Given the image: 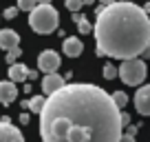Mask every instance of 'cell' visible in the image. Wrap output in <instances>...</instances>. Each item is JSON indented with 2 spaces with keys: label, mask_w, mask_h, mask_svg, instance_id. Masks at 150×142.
I'll return each mask as SVG.
<instances>
[{
  "label": "cell",
  "mask_w": 150,
  "mask_h": 142,
  "mask_svg": "<svg viewBox=\"0 0 150 142\" xmlns=\"http://www.w3.org/2000/svg\"><path fill=\"white\" fill-rule=\"evenodd\" d=\"M122 124H124V127H130V113L122 111Z\"/></svg>",
  "instance_id": "44dd1931"
},
{
  "label": "cell",
  "mask_w": 150,
  "mask_h": 142,
  "mask_svg": "<svg viewBox=\"0 0 150 142\" xmlns=\"http://www.w3.org/2000/svg\"><path fill=\"white\" fill-rule=\"evenodd\" d=\"M146 76H148V67H146V62L139 60V58L126 60L119 67V78H122L124 85H128V87H139L141 82L146 80Z\"/></svg>",
  "instance_id": "277c9868"
},
{
  "label": "cell",
  "mask_w": 150,
  "mask_h": 142,
  "mask_svg": "<svg viewBox=\"0 0 150 142\" xmlns=\"http://www.w3.org/2000/svg\"><path fill=\"white\" fill-rule=\"evenodd\" d=\"M126 129H128L126 133H128V136H132V138H135V136H137V131H139V127H137V124H130V127H126Z\"/></svg>",
  "instance_id": "7402d4cb"
},
{
  "label": "cell",
  "mask_w": 150,
  "mask_h": 142,
  "mask_svg": "<svg viewBox=\"0 0 150 142\" xmlns=\"http://www.w3.org/2000/svg\"><path fill=\"white\" fill-rule=\"evenodd\" d=\"M38 78V71H29V80H35Z\"/></svg>",
  "instance_id": "d4e9b609"
},
{
  "label": "cell",
  "mask_w": 150,
  "mask_h": 142,
  "mask_svg": "<svg viewBox=\"0 0 150 142\" xmlns=\"http://www.w3.org/2000/svg\"><path fill=\"white\" fill-rule=\"evenodd\" d=\"M102 73H104V78H106V80H115V78L119 76V69H115V67H112L110 62H108V65H104Z\"/></svg>",
  "instance_id": "9a60e30c"
},
{
  "label": "cell",
  "mask_w": 150,
  "mask_h": 142,
  "mask_svg": "<svg viewBox=\"0 0 150 142\" xmlns=\"http://www.w3.org/2000/svg\"><path fill=\"white\" fill-rule=\"evenodd\" d=\"M122 142H135V138L128 136V133H124V136H122Z\"/></svg>",
  "instance_id": "cb8c5ba5"
},
{
  "label": "cell",
  "mask_w": 150,
  "mask_h": 142,
  "mask_svg": "<svg viewBox=\"0 0 150 142\" xmlns=\"http://www.w3.org/2000/svg\"><path fill=\"white\" fill-rule=\"evenodd\" d=\"M44 104H47V95H33V98L29 100V111H33V113H42Z\"/></svg>",
  "instance_id": "4fadbf2b"
},
{
  "label": "cell",
  "mask_w": 150,
  "mask_h": 142,
  "mask_svg": "<svg viewBox=\"0 0 150 142\" xmlns=\"http://www.w3.org/2000/svg\"><path fill=\"white\" fill-rule=\"evenodd\" d=\"M18 7H9V9H5V18L7 20H11V18H16V16H18Z\"/></svg>",
  "instance_id": "ffe728a7"
},
{
  "label": "cell",
  "mask_w": 150,
  "mask_h": 142,
  "mask_svg": "<svg viewBox=\"0 0 150 142\" xmlns=\"http://www.w3.org/2000/svg\"><path fill=\"white\" fill-rule=\"evenodd\" d=\"M62 65V58L57 51H53V49H44L40 56H38V69L44 71L47 76H51V73H55L57 69H60Z\"/></svg>",
  "instance_id": "5b68a950"
},
{
  "label": "cell",
  "mask_w": 150,
  "mask_h": 142,
  "mask_svg": "<svg viewBox=\"0 0 150 142\" xmlns=\"http://www.w3.org/2000/svg\"><path fill=\"white\" fill-rule=\"evenodd\" d=\"M144 58H150V47H148V49L144 51Z\"/></svg>",
  "instance_id": "484cf974"
},
{
  "label": "cell",
  "mask_w": 150,
  "mask_h": 142,
  "mask_svg": "<svg viewBox=\"0 0 150 142\" xmlns=\"http://www.w3.org/2000/svg\"><path fill=\"white\" fill-rule=\"evenodd\" d=\"M135 109L141 115H150V85H144L135 93Z\"/></svg>",
  "instance_id": "52a82bcc"
},
{
  "label": "cell",
  "mask_w": 150,
  "mask_h": 142,
  "mask_svg": "<svg viewBox=\"0 0 150 142\" xmlns=\"http://www.w3.org/2000/svg\"><path fill=\"white\" fill-rule=\"evenodd\" d=\"M20 44V36L18 31L13 29H0V49H5V51H11Z\"/></svg>",
  "instance_id": "9c48e42d"
},
{
  "label": "cell",
  "mask_w": 150,
  "mask_h": 142,
  "mask_svg": "<svg viewBox=\"0 0 150 142\" xmlns=\"http://www.w3.org/2000/svg\"><path fill=\"white\" fill-rule=\"evenodd\" d=\"M0 142H24L22 131L18 127H13L7 115L0 120Z\"/></svg>",
  "instance_id": "8992f818"
},
{
  "label": "cell",
  "mask_w": 150,
  "mask_h": 142,
  "mask_svg": "<svg viewBox=\"0 0 150 142\" xmlns=\"http://www.w3.org/2000/svg\"><path fill=\"white\" fill-rule=\"evenodd\" d=\"M20 56H22L20 47H16V49H11V51H7V56H5V58H7V65H9V67H11V65H16V60H18Z\"/></svg>",
  "instance_id": "ac0fdd59"
},
{
  "label": "cell",
  "mask_w": 150,
  "mask_h": 142,
  "mask_svg": "<svg viewBox=\"0 0 150 142\" xmlns=\"http://www.w3.org/2000/svg\"><path fill=\"white\" fill-rule=\"evenodd\" d=\"M20 122L27 124V122H29V113H24V111H22V113H20Z\"/></svg>",
  "instance_id": "603a6c76"
},
{
  "label": "cell",
  "mask_w": 150,
  "mask_h": 142,
  "mask_svg": "<svg viewBox=\"0 0 150 142\" xmlns=\"http://www.w3.org/2000/svg\"><path fill=\"white\" fill-rule=\"evenodd\" d=\"M82 49H84V44H82L80 38H75V36H69V38H64V42H62V51L69 58H77L82 53Z\"/></svg>",
  "instance_id": "8fae6325"
},
{
  "label": "cell",
  "mask_w": 150,
  "mask_h": 142,
  "mask_svg": "<svg viewBox=\"0 0 150 142\" xmlns=\"http://www.w3.org/2000/svg\"><path fill=\"white\" fill-rule=\"evenodd\" d=\"M64 85H66V80H64V76H60V73L44 76V78H42V93L49 98V95H53L55 91H60Z\"/></svg>",
  "instance_id": "ba28073f"
},
{
  "label": "cell",
  "mask_w": 150,
  "mask_h": 142,
  "mask_svg": "<svg viewBox=\"0 0 150 142\" xmlns=\"http://www.w3.org/2000/svg\"><path fill=\"white\" fill-rule=\"evenodd\" d=\"M122 109L91 82L64 85L40 113L42 142H122Z\"/></svg>",
  "instance_id": "6da1fadb"
},
{
  "label": "cell",
  "mask_w": 150,
  "mask_h": 142,
  "mask_svg": "<svg viewBox=\"0 0 150 142\" xmlns=\"http://www.w3.org/2000/svg\"><path fill=\"white\" fill-rule=\"evenodd\" d=\"M144 11H146V14H150V2H148L146 7H144Z\"/></svg>",
  "instance_id": "4316f807"
},
{
  "label": "cell",
  "mask_w": 150,
  "mask_h": 142,
  "mask_svg": "<svg viewBox=\"0 0 150 142\" xmlns=\"http://www.w3.org/2000/svg\"><path fill=\"white\" fill-rule=\"evenodd\" d=\"M18 98V87L11 80H0V102L2 104H11Z\"/></svg>",
  "instance_id": "30bf717a"
},
{
  "label": "cell",
  "mask_w": 150,
  "mask_h": 142,
  "mask_svg": "<svg viewBox=\"0 0 150 142\" xmlns=\"http://www.w3.org/2000/svg\"><path fill=\"white\" fill-rule=\"evenodd\" d=\"M29 67L27 65H20V62H16V65H11L9 67V80L11 82H24V80H29Z\"/></svg>",
  "instance_id": "7c38bea8"
},
{
  "label": "cell",
  "mask_w": 150,
  "mask_h": 142,
  "mask_svg": "<svg viewBox=\"0 0 150 142\" xmlns=\"http://www.w3.org/2000/svg\"><path fill=\"white\" fill-rule=\"evenodd\" d=\"M73 20H75V24H77V31L84 36V33H88V31H93V27H91V22L84 18V16H80V14H75L73 16Z\"/></svg>",
  "instance_id": "5bb4252c"
},
{
  "label": "cell",
  "mask_w": 150,
  "mask_h": 142,
  "mask_svg": "<svg viewBox=\"0 0 150 142\" xmlns=\"http://www.w3.org/2000/svg\"><path fill=\"white\" fill-rule=\"evenodd\" d=\"M82 7H84V0H66V9L73 11V14H77Z\"/></svg>",
  "instance_id": "d6986e66"
},
{
  "label": "cell",
  "mask_w": 150,
  "mask_h": 142,
  "mask_svg": "<svg viewBox=\"0 0 150 142\" xmlns=\"http://www.w3.org/2000/svg\"><path fill=\"white\" fill-rule=\"evenodd\" d=\"M95 51L117 60H135L150 47V16L132 2H108L97 7L93 24Z\"/></svg>",
  "instance_id": "7a4b0ae2"
},
{
  "label": "cell",
  "mask_w": 150,
  "mask_h": 142,
  "mask_svg": "<svg viewBox=\"0 0 150 142\" xmlns=\"http://www.w3.org/2000/svg\"><path fill=\"white\" fill-rule=\"evenodd\" d=\"M38 5H40V2H35V0H20V2H18V9L29 11V14H31V11L38 9Z\"/></svg>",
  "instance_id": "e0dca14e"
},
{
  "label": "cell",
  "mask_w": 150,
  "mask_h": 142,
  "mask_svg": "<svg viewBox=\"0 0 150 142\" xmlns=\"http://www.w3.org/2000/svg\"><path fill=\"white\" fill-rule=\"evenodd\" d=\"M57 24H60V14L49 2H40L38 9L29 14V27L35 33H53Z\"/></svg>",
  "instance_id": "3957f363"
},
{
  "label": "cell",
  "mask_w": 150,
  "mask_h": 142,
  "mask_svg": "<svg viewBox=\"0 0 150 142\" xmlns=\"http://www.w3.org/2000/svg\"><path fill=\"white\" fill-rule=\"evenodd\" d=\"M110 95H112V102L117 104L119 109H122V107H126V104H128V95L124 93V91H115V93H110Z\"/></svg>",
  "instance_id": "2e32d148"
}]
</instances>
